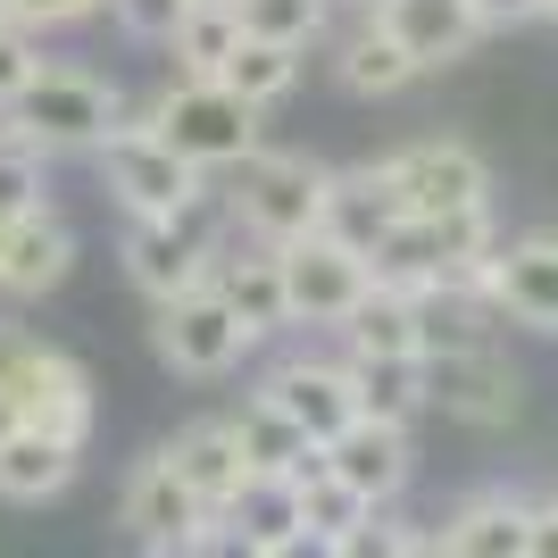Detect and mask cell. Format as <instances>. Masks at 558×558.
<instances>
[{"label": "cell", "instance_id": "f1b7e54d", "mask_svg": "<svg viewBox=\"0 0 558 558\" xmlns=\"http://www.w3.org/2000/svg\"><path fill=\"white\" fill-rule=\"evenodd\" d=\"M342 84H350V93H367V100H384V93H400V84H417V68L400 59V43L375 17H359V25H350V43H342Z\"/></svg>", "mask_w": 558, "mask_h": 558}, {"label": "cell", "instance_id": "ab89813d", "mask_svg": "<svg viewBox=\"0 0 558 558\" xmlns=\"http://www.w3.org/2000/svg\"><path fill=\"white\" fill-rule=\"evenodd\" d=\"M525 558H558V492L534 500V542H525Z\"/></svg>", "mask_w": 558, "mask_h": 558}, {"label": "cell", "instance_id": "cb8c5ba5", "mask_svg": "<svg viewBox=\"0 0 558 558\" xmlns=\"http://www.w3.org/2000/svg\"><path fill=\"white\" fill-rule=\"evenodd\" d=\"M342 359H425V317H417V292H392L375 283L359 317L342 326Z\"/></svg>", "mask_w": 558, "mask_h": 558}, {"label": "cell", "instance_id": "4316f807", "mask_svg": "<svg viewBox=\"0 0 558 558\" xmlns=\"http://www.w3.org/2000/svg\"><path fill=\"white\" fill-rule=\"evenodd\" d=\"M226 525H242L258 550H283V542L301 534V492H292V475H251V484L233 492Z\"/></svg>", "mask_w": 558, "mask_h": 558}, {"label": "cell", "instance_id": "d590c367", "mask_svg": "<svg viewBox=\"0 0 558 558\" xmlns=\"http://www.w3.org/2000/svg\"><path fill=\"white\" fill-rule=\"evenodd\" d=\"M109 9L134 43H175V25H184V0H109Z\"/></svg>", "mask_w": 558, "mask_h": 558}, {"label": "cell", "instance_id": "52a82bcc", "mask_svg": "<svg viewBox=\"0 0 558 558\" xmlns=\"http://www.w3.org/2000/svg\"><path fill=\"white\" fill-rule=\"evenodd\" d=\"M93 159H100V184H109V201L125 217H184V209L209 201V175L175 159V150L150 134V117H125Z\"/></svg>", "mask_w": 558, "mask_h": 558}, {"label": "cell", "instance_id": "7dc6e473", "mask_svg": "<svg viewBox=\"0 0 558 558\" xmlns=\"http://www.w3.org/2000/svg\"><path fill=\"white\" fill-rule=\"evenodd\" d=\"M550 17H558V9H550Z\"/></svg>", "mask_w": 558, "mask_h": 558}, {"label": "cell", "instance_id": "7402d4cb", "mask_svg": "<svg viewBox=\"0 0 558 558\" xmlns=\"http://www.w3.org/2000/svg\"><path fill=\"white\" fill-rule=\"evenodd\" d=\"M75 475H84V450H75V442H50V434H34V425L0 442V500H17V509L59 500Z\"/></svg>", "mask_w": 558, "mask_h": 558}, {"label": "cell", "instance_id": "74e56055", "mask_svg": "<svg viewBox=\"0 0 558 558\" xmlns=\"http://www.w3.org/2000/svg\"><path fill=\"white\" fill-rule=\"evenodd\" d=\"M93 9H109V0H9V17H17L25 34H43V25H75V17H93Z\"/></svg>", "mask_w": 558, "mask_h": 558}, {"label": "cell", "instance_id": "b9f144b4", "mask_svg": "<svg viewBox=\"0 0 558 558\" xmlns=\"http://www.w3.org/2000/svg\"><path fill=\"white\" fill-rule=\"evenodd\" d=\"M400 558H450V542H442V534H425V525H417V542H409Z\"/></svg>", "mask_w": 558, "mask_h": 558}, {"label": "cell", "instance_id": "9a60e30c", "mask_svg": "<svg viewBox=\"0 0 558 558\" xmlns=\"http://www.w3.org/2000/svg\"><path fill=\"white\" fill-rule=\"evenodd\" d=\"M400 192H392V175H384V159H367V167H342L326 184V217H317V233L326 242H342V251H359L375 267V251L400 233Z\"/></svg>", "mask_w": 558, "mask_h": 558}, {"label": "cell", "instance_id": "277c9868", "mask_svg": "<svg viewBox=\"0 0 558 558\" xmlns=\"http://www.w3.org/2000/svg\"><path fill=\"white\" fill-rule=\"evenodd\" d=\"M226 242H233V233H226V209H217V201H201V209H184V217H125L117 258H125L134 292H150V308H159V301H175V292H201Z\"/></svg>", "mask_w": 558, "mask_h": 558}, {"label": "cell", "instance_id": "f35d334b", "mask_svg": "<svg viewBox=\"0 0 558 558\" xmlns=\"http://www.w3.org/2000/svg\"><path fill=\"white\" fill-rule=\"evenodd\" d=\"M475 25H525V17H550L558 0H466Z\"/></svg>", "mask_w": 558, "mask_h": 558}, {"label": "cell", "instance_id": "7a4b0ae2", "mask_svg": "<svg viewBox=\"0 0 558 558\" xmlns=\"http://www.w3.org/2000/svg\"><path fill=\"white\" fill-rule=\"evenodd\" d=\"M326 184H333V167L308 159V150H251V159L233 167L226 226H242L258 251H283V242L317 233V217H326Z\"/></svg>", "mask_w": 558, "mask_h": 558}, {"label": "cell", "instance_id": "44dd1931", "mask_svg": "<svg viewBox=\"0 0 558 558\" xmlns=\"http://www.w3.org/2000/svg\"><path fill=\"white\" fill-rule=\"evenodd\" d=\"M167 466H175V484H184L209 517H226V509H233V492L251 484V466H242V450H233L226 417H192L184 434L167 442Z\"/></svg>", "mask_w": 558, "mask_h": 558}, {"label": "cell", "instance_id": "9c48e42d", "mask_svg": "<svg viewBox=\"0 0 558 558\" xmlns=\"http://www.w3.org/2000/svg\"><path fill=\"white\" fill-rule=\"evenodd\" d=\"M276 267H283V308H292V326L342 333L350 317H359V301L375 292V267H367L359 251H342V242H326V233L283 242Z\"/></svg>", "mask_w": 558, "mask_h": 558}, {"label": "cell", "instance_id": "e575fe53", "mask_svg": "<svg viewBox=\"0 0 558 558\" xmlns=\"http://www.w3.org/2000/svg\"><path fill=\"white\" fill-rule=\"evenodd\" d=\"M43 68H50V59H43V43H34L25 25H0V117L25 100V84H34Z\"/></svg>", "mask_w": 558, "mask_h": 558}, {"label": "cell", "instance_id": "bcb514c9", "mask_svg": "<svg viewBox=\"0 0 558 558\" xmlns=\"http://www.w3.org/2000/svg\"><path fill=\"white\" fill-rule=\"evenodd\" d=\"M0 251H9V226H0Z\"/></svg>", "mask_w": 558, "mask_h": 558}, {"label": "cell", "instance_id": "7c38bea8", "mask_svg": "<svg viewBox=\"0 0 558 558\" xmlns=\"http://www.w3.org/2000/svg\"><path fill=\"white\" fill-rule=\"evenodd\" d=\"M425 409H442V417L492 434V425H517L525 384H517V367L500 359V342L492 350H450V359H425Z\"/></svg>", "mask_w": 558, "mask_h": 558}, {"label": "cell", "instance_id": "484cf974", "mask_svg": "<svg viewBox=\"0 0 558 558\" xmlns=\"http://www.w3.org/2000/svg\"><path fill=\"white\" fill-rule=\"evenodd\" d=\"M417 317H425V359H450V350H492V326H500V308L484 301V283L425 292Z\"/></svg>", "mask_w": 558, "mask_h": 558}, {"label": "cell", "instance_id": "1f68e13d", "mask_svg": "<svg viewBox=\"0 0 558 558\" xmlns=\"http://www.w3.org/2000/svg\"><path fill=\"white\" fill-rule=\"evenodd\" d=\"M292 492H301V534H317V542H342L350 525L367 517V500L326 475V450H317V466H308V475H292Z\"/></svg>", "mask_w": 558, "mask_h": 558}, {"label": "cell", "instance_id": "30bf717a", "mask_svg": "<svg viewBox=\"0 0 558 558\" xmlns=\"http://www.w3.org/2000/svg\"><path fill=\"white\" fill-rule=\"evenodd\" d=\"M150 350H159V367L192 375V384H217V375H233L258 342L233 326V308L201 283V292H175V301L150 308Z\"/></svg>", "mask_w": 558, "mask_h": 558}, {"label": "cell", "instance_id": "5b68a950", "mask_svg": "<svg viewBox=\"0 0 558 558\" xmlns=\"http://www.w3.org/2000/svg\"><path fill=\"white\" fill-rule=\"evenodd\" d=\"M125 125V109H117V93L100 84V75L84 68H43L34 84H25V100L9 117H0V134L25 142V150H100V142Z\"/></svg>", "mask_w": 558, "mask_h": 558}, {"label": "cell", "instance_id": "ee69618b", "mask_svg": "<svg viewBox=\"0 0 558 558\" xmlns=\"http://www.w3.org/2000/svg\"><path fill=\"white\" fill-rule=\"evenodd\" d=\"M0 25H17V17H9V0H0Z\"/></svg>", "mask_w": 558, "mask_h": 558}, {"label": "cell", "instance_id": "4fadbf2b", "mask_svg": "<svg viewBox=\"0 0 558 558\" xmlns=\"http://www.w3.org/2000/svg\"><path fill=\"white\" fill-rule=\"evenodd\" d=\"M484 301L500 317L534 333H558V226L550 233H525V242H500L484 267Z\"/></svg>", "mask_w": 558, "mask_h": 558}, {"label": "cell", "instance_id": "ffe728a7", "mask_svg": "<svg viewBox=\"0 0 558 558\" xmlns=\"http://www.w3.org/2000/svg\"><path fill=\"white\" fill-rule=\"evenodd\" d=\"M442 542L450 558H525V542H534V500L525 492H466L459 509L442 517Z\"/></svg>", "mask_w": 558, "mask_h": 558}, {"label": "cell", "instance_id": "ba28073f", "mask_svg": "<svg viewBox=\"0 0 558 558\" xmlns=\"http://www.w3.org/2000/svg\"><path fill=\"white\" fill-rule=\"evenodd\" d=\"M384 175H392V192H400V209H409V217L492 209V167H484V150L459 142V134H425V142H409V150H392Z\"/></svg>", "mask_w": 558, "mask_h": 558}, {"label": "cell", "instance_id": "3957f363", "mask_svg": "<svg viewBox=\"0 0 558 558\" xmlns=\"http://www.w3.org/2000/svg\"><path fill=\"white\" fill-rule=\"evenodd\" d=\"M500 233H492V209H466V217H400V233L375 251V283L392 292H459V283H484Z\"/></svg>", "mask_w": 558, "mask_h": 558}, {"label": "cell", "instance_id": "836d02e7", "mask_svg": "<svg viewBox=\"0 0 558 558\" xmlns=\"http://www.w3.org/2000/svg\"><path fill=\"white\" fill-rule=\"evenodd\" d=\"M409 542H417V525H409V517L367 509V517H359V525H350L342 542H333V558H400Z\"/></svg>", "mask_w": 558, "mask_h": 558}, {"label": "cell", "instance_id": "7bdbcfd3", "mask_svg": "<svg viewBox=\"0 0 558 558\" xmlns=\"http://www.w3.org/2000/svg\"><path fill=\"white\" fill-rule=\"evenodd\" d=\"M9 434H25V417L9 409V400H0V442H9Z\"/></svg>", "mask_w": 558, "mask_h": 558}, {"label": "cell", "instance_id": "2e32d148", "mask_svg": "<svg viewBox=\"0 0 558 558\" xmlns=\"http://www.w3.org/2000/svg\"><path fill=\"white\" fill-rule=\"evenodd\" d=\"M258 400H276V409L301 425L317 450H326L342 425H359V392H350V367H342V359H283V367L258 384Z\"/></svg>", "mask_w": 558, "mask_h": 558}, {"label": "cell", "instance_id": "d4e9b609", "mask_svg": "<svg viewBox=\"0 0 558 558\" xmlns=\"http://www.w3.org/2000/svg\"><path fill=\"white\" fill-rule=\"evenodd\" d=\"M342 367L359 392V417L400 425V434L425 417V359H342Z\"/></svg>", "mask_w": 558, "mask_h": 558}, {"label": "cell", "instance_id": "ac0fdd59", "mask_svg": "<svg viewBox=\"0 0 558 558\" xmlns=\"http://www.w3.org/2000/svg\"><path fill=\"white\" fill-rule=\"evenodd\" d=\"M75 276V226L59 209H34L9 226V251H0V292L9 301H43Z\"/></svg>", "mask_w": 558, "mask_h": 558}, {"label": "cell", "instance_id": "8992f818", "mask_svg": "<svg viewBox=\"0 0 558 558\" xmlns=\"http://www.w3.org/2000/svg\"><path fill=\"white\" fill-rule=\"evenodd\" d=\"M150 134L184 167H201V175H209V167H242L251 150H267V142H258V109H242L226 84H192V75H175V84L150 100Z\"/></svg>", "mask_w": 558, "mask_h": 558}, {"label": "cell", "instance_id": "d6a6232c", "mask_svg": "<svg viewBox=\"0 0 558 558\" xmlns=\"http://www.w3.org/2000/svg\"><path fill=\"white\" fill-rule=\"evenodd\" d=\"M50 209V192H43V150H25V142L0 134V226H17V217Z\"/></svg>", "mask_w": 558, "mask_h": 558}, {"label": "cell", "instance_id": "f6af8a7d", "mask_svg": "<svg viewBox=\"0 0 558 558\" xmlns=\"http://www.w3.org/2000/svg\"><path fill=\"white\" fill-rule=\"evenodd\" d=\"M184 9H217V0H184Z\"/></svg>", "mask_w": 558, "mask_h": 558}, {"label": "cell", "instance_id": "8d00e7d4", "mask_svg": "<svg viewBox=\"0 0 558 558\" xmlns=\"http://www.w3.org/2000/svg\"><path fill=\"white\" fill-rule=\"evenodd\" d=\"M184 558H267V550H258V542L242 534V525H226V517H209V525H201V534L184 542Z\"/></svg>", "mask_w": 558, "mask_h": 558}, {"label": "cell", "instance_id": "f546056e", "mask_svg": "<svg viewBox=\"0 0 558 558\" xmlns=\"http://www.w3.org/2000/svg\"><path fill=\"white\" fill-rule=\"evenodd\" d=\"M333 0H233V25L242 43H276V50H308L326 34Z\"/></svg>", "mask_w": 558, "mask_h": 558}, {"label": "cell", "instance_id": "60d3db41", "mask_svg": "<svg viewBox=\"0 0 558 558\" xmlns=\"http://www.w3.org/2000/svg\"><path fill=\"white\" fill-rule=\"evenodd\" d=\"M267 558H333V542H317V534H292L283 550H267Z\"/></svg>", "mask_w": 558, "mask_h": 558}, {"label": "cell", "instance_id": "6da1fadb", "mask_svg": "<svg viewBox=\"0 0 558 558\" xmlns=\"http://www.w3.org/2000/svg\"><path fill=\"white\" fill-rule=\"evenodd\" d=\"M0 400L17 409L34 434H50V442H93V417H100V400H93V367L75 359V350L43 342V333H25L0 317Z\"/></svg>", "mask_w": 558, "mask_h": 558}, {"label": "cell", "instance_id": "d6986e66", "mask_svg": "<svg viewBox=\"0 0 558 558\" xmlns=\"http://www.w3.org/2000/svg\"><path fill=\"white\" fill-rule=\"evenodd\" d=\"M209 292L233 308V326L251 333V342H267V333H283L292 326V308H283V267H276V251H217V267H209Z\"/></svg>", "mask_w": 558, "mask_h": 558}, {"label": "cell", "instance_id": "603a6c76", "mask_svg": "<svg viewBox=\"0 0 558 558\" xmlns=\"http://www.w3.org/2000/svg\"><path fill=\"white\" fill-rule=\"evenodd\" d=\"M226 434H233V450H242V466H251V475H308V466H317V442L283 417L276 400H258V392L226 417Z\"/></svg>", "mask_w": 558, "mask_h": 558}, {"label": "cell", "instance_id": "8fae6325", "mask_svg": "<svg viewBox=\"0 0 558 558\" xmlns=\"http://www.w3.org/2000/svg\"><path fill=\"white\" fill-rule=\"evenodd\" d=\"M201 525H209V509L175 484L167 450H150V459L125 475V492H117V534L134 542L142 558H184V542L201 534Z\"/></svg>", "mask_w": 558, "mask_h": 558}, {"label": "cell", "instance_id": "4dcf8cb0", "mask_svg": "<svg viewBox=\"0 0 558 558\" xmlns=\"http://www.w3.org/2000/svg\"><path fill=\"white\" fill-rule=\"evenodd\" d=\"M242 109H267V100H283L292 84H301V50H276V43H242L226 59V75H217Z\"/></svg>", "mask_w": 558, "mask_h": 558}, {"label": "cell", "instance_id": "83f0119b", "mask_svg": "<svg viewBox=\"0 0 558 558\" xmlns=\"http://www.w3.org/2000/svg\"><path fill=\"white\" fill-rule=\"evenodd\" d=\"M175 68L192 75V84H217L226 75V59L242 50V25H233V0H217V9H184V25H175Z\"/></svg>", "mask_w": 558, "mask_h": 558}, {"label": "cell", "instance_id": "e0dca14e", "mask_svg": "<svg viewBox=\"0 0 558 558\" xmlns=\"http://www.w3.org/2000/svg\"><path fill=\"white\" fill-rule=\"evenodd\" d=\"M375 25L400 43V59H409L417 75L466 59V50H475V34H484L466 0H384V9H375Z\"/></svg>", "mask_w": 558, "mask_h": 558}, {"label": "cell", "instance_id": "5bb4252c", "mask_svg": "<svg viewBox=\"0 0 558 558\" xmlns=\"http://www.w3.org/2000/svg\"><path fill=\"white\" fill-rule=\"evenodd\" d=\"M326 475L350 484L367 509H392L400 492H409V475H417V442H409L400 425L359 417V425H342V434L326 442Z\"/></svg>", "mask_w": 558, "mask_h": 558}]
</instances>
